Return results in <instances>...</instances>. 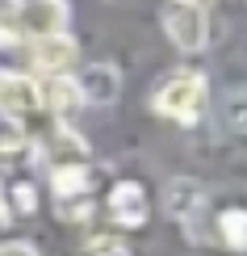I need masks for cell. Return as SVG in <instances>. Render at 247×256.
Instances as JSON below:
<instances>
[{"mask_svg": "<svg viewBox=\"0 0 247 256\" xmlns=\"http://www.w3.org/2000/svg\"><path fill=\"white\" fill-rule=\"evenodd\" d=\"M38 97L42 105H46L50 114H59V118H67V114H76L80 110V92H76V80H67V76H50L46 84H38Z\"/></svg>", "mask_w": 247, "mask_h": 256, "instance_id": "30bf717a", "label": "cell"}, {"mask_svg": "<svg viewBox=\"0 0 247 256\" xmlns=\"http://www.w3.org/2000/svg\"><path fill=\"white\" fill-rule=\"evenodd\" d=\"M206 185L201 180H193V176H176V180H168V189H164V214L168 218H180V222H193L206 210Z\"/></svg>", "mask_w": 247, "mask_h": 256, "instance_id": "52a82bcc", "label": "cell"}, {"mask_svg": "<svg viewBox=\"0 0 247 256\" xmlns=\"http://www.w3.org/2000/svg\"><path fill=\"white\" fill-rule=\"evenodd\" d=\"M42 110L38 97V80L25 76V72H0V118H21V114Z\"/></svg>", "mask_w": 247, "mask_h": 256, "instance_id": "277c9868", "label": "cell"}, {"mask_svg": "<svg viewBox=\"0 0 247 256\" xmlns=\"http://www.w3.org/2000/svg\"><path fill=\"white\" fill-rule=\"evenodd\" d=\"M88 168H63V172H50V185H55V198H76L88 194Z\"/></svg>", "mask_w": 247, "mask_h": 256, "instance_id": "4fadbf2b", "label": "cell"}, {"mask_svg": "<svg viewBox=\"0 0 247 256\" xmlns=\"http://www.w3.org/2000/svg\"><path fill=\"white\" fill-rule=\"evenodd\" d=\"M29 160V138L17 122L0 118V168H17Z\"/></svg>", "mask_w": 247, "mask_h": 256, "instance_id": "8fae6325", "label": "cell"}, {"mask_svg": "<svg viewBox=\"0 0 247 256\" xmlns=\"http://www.w3.org/2000/svg\"><path fill=\"white\" fill-rule=\"evenodd\" d=\"M201 97H206V76H201V72L180 68V72H168V76L155 84V92H151V110L159 114V118L197 122Z\"/></svg>", "mask_w": 247, "mask_h": 256, "instance_id": "6da1fadb", "label": "cell"}, {"mask_svg": "<svg viewBox=\"0 0 247 256\" xmlns=\"http://www.w3.org/2000/svg\"><path fill=\"white\" fill-rule=\"evenodd\" d=\"M55 210L63 222H84L92 214V198L88 194H76V198H55Z\"/></svg>", "mask_w": 247, "mask_h": 256, "instance_id": "5bb4252c", "label": "cell"}, {"mask_svg": "<svg viewBox=\"0 0 247 256\" xmlns=\"http://www.w3.org/2000/svg\"><path fill=\"white\" fill-rule=\"evenodd\" d=\"M210 8L206 4H164V34L172 38L176 50H201L210 34Z\"/></svg>", "mask_w": 247, "mask_h": 256, "instance_id": "7a4b0ae2", "label": "cell"}, {"mask_svg": "<svg viewBox=\"0 0 247 256\" xmlns=\"http://www.w3.org/2000/svg\"><path fill=\"white\" fill-rule=\"evenodd\" d=\"M8 198H13L17 214H34V206H38V198H34V185H13V189H8Z\"/></svg>", "mask_w": 247, "mask_h": 256, "instance_id": "9a60e30c", "label": "cell"}, {"mask_svg": "<svg viewBox=\"0 0 247 256\" xmlns=\"http://www.w3.org/2000/svg\"><path fill=\"white\" fill-rule=\"evenodd\" d=\"M92 248H96V256H130L126 244H117V240H96Z\"/></svg>", "mask_w": 247, "mask_h": 256, "instance_id": "2e32d148", "label": "cell"}, {"mask_svg": "<svg viewBox=\"0 0 247 256\" xmlns=\"http://www.w3.org/2000/svg\"><path fill=\"white\" fill-rule=\"evenodd\" d=\"M0 256H38V248H34V244H25V240H17V244H4Z\"/></svg>", "mask_w": 247, "mask_h": 256, "instance_id": "e0dca14e", "label": "cell"}, {"mask_svg": "<svg viewBox=\"0 0 247 256\" xmlns=\"http://www.w3.org/2000/svg\"><path fill=\"white\" fill-rule=\"evenodd\" d=\"M76 59V38L71 34H55V38H38L29 42V63H34L38 72H50V76H59L67 63Z\"/></svg>", "mask_w": 247, "mask_h": 256, "instance_id": "9c48e42d", "label": "cell"}, {"mask_svg": "<svg viewBox=\"0 0 247 256\" xmlns=\"http://www.w3.org/2000/svg\"><path fill=\"white\" fill-rule=\"evenodd\" d=\"M76 92H80V101H88V105H113L122 97V72H117L113 63H88L76 76Z\"/></svg>", "mask_w": 247, "mask_h": 256, "instance_id": "5b68a950", "label": "cell"}, {"mask_svg": "<svg viewBox=\"0 0 247 256\" xmlns=\"http://www.w3.org/2000/svg\"><path fill=\"white\" fill-rule=\"evenodd\" d=\"M109 218L117 227H143L151 218V202H147V189L134 185V180H117L109 189Z\"/></svg>", "mask_w": 247, "mask_h": 256, "instance_id": "8992f818", "label": "cell"}, {"mask_svg": "<svg viewBox=\"0 0 247 256\" xmlns=\"http://www.w3.org/2000/svg\"><path fill=\"white\" fill-rule=\"evenodd\" d=\"M218 236H222V244H227L231 252H243L247 222H243V210L239 206H231V210H222V214H218Z\"/></svg>", "mask_w": 247, "mask_h": 256, "instance_id": "7c38bea8", "label": "cell"}, {"mask_svg": "<svg viewBox=\"0 0 247 256\" xmlns=\"http://www.w3.org/2000/svg\"><path fill=\"white\" fill-rule=\"evenodd\" d=\"M46 164L50 172H63V168H88V143L71 130V126H55L46 143Z\"/></svg>", "mask_w": 247, "mask_h": 256, "instance_id": "ba28073f", "label": "cell"}, {"mask_svg": "<svg viewBox=\"0 0 247 256\" xmlns=\"http://www.w3.org/2000/svg\"><path fill=\"white\" fill-rule=\"evenodd\" d=\"M13 21L17 30H25L29 38H55L63 34V26H67V4H59V0H29V4H17L13 8Z\"/></svg>", "mask_w": 247, "mask_h": 256, "instance_id": "3957f363", "label": "cell"}]
</instances>
